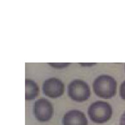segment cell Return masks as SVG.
<instances>
[{
    "label": "cell",
    "instance_id": "cell-1",
    "mask_svg": "<svg viewBox=\"0 0 125 125\" xmlns=\"http://www.w3.org/2000/svg\"><path fill=\"white\" fill-rule=\"evenodd\" d=\"M93 90L98 97L108 99L115 96L117 93V82L112 76L100 75L94 81Z\"/></svg>",
    "mask_w": 125,
    "mask_h": 125
},
{
    "label": "cell",
    "instance_id": "cell-2",
    "mask_svg": "<svg viewBox=\"0 0 125 125\" xmlns=\"http://www.w3.org/2000/svg\"><path fill=\"white\" fill-rule=\"evenodd\" d=\"M88 114L90 119L95 124H104L113 115V108L108 103L104 101L94 102L89 106Z\"/></svg>",
    "mask_w": 125,
    "mask_h": 125
},
{
    "label": "cell",
    "instance_id": "cell-3",
    "mask_svg": "<svg viewBox=\"0 0 125 125\" xmlns=\"http://www.w3.org/2000/svg\"><path fill=\"white\" fill-rule=\"evenodd\" d=\"M68 94L73 100L81 103L89 98L91 91L89 86L86 82L80 79H75L68 85Z\"/></svg>",
    "mask_w": 125,
    "mask_h": 125
},
{
    "label": "cell",
    "instance_id": "cell-4",
    "mask_svg": "<svg viewBox=\"0 0 125 125\" xmlns=\"http://www.w3.org/2000/svg\"><path fill=\"white\" fill-rule=\"evenodd\" d=\"M33 113L35 118L39 122H47L53 115V106L49 100L39 98L34 104Z\"/></svg>",
    "mask_w": 125,
    "mask_h": 125
},
{
    "label": "cell",
    "instance_id": "cell-5",
    "mask_svg": "<svg viewBox=\"0 0 125 125\" xmlns=\"http://www.w3.org/2000/svg\"><path fill=\"white\" fill-rule=\"evenodd\" d=\"M64 91H65L64 83L57 78H48L43 83V92L48 98H59L63 94Z\"/></svg>",
    "mask_w": 125,
    "mask_h": 125
},
{
    "label": "cell",
    "instance_id": "cell-6",
    "mask_svg": "<svg viewBox=\"0 0 125 125\" xmlns=\"http://www.w3.org/2000/svg\"><path fill=\"white\" fill-rule=\"evenodd\" d=\"M62 125H88L85 114L79 110L68 111L62 118Z\"/></svg>",
    "mask_w": 125,
    "mask_h": 125
},
{
    "label": "cell",
    "instance_id": "cell-7",
    "mask_svg": "<svg viewBox=\"0 0 125 125\" xmlns=\"http://www.w3.org/2000/svg\"><path fill=\"white\" fill-rule=\"evenodd\" d=\"M39 94V88L35 82L31 79L25 80V99L33 100Z\"/></svg>",
    "mask_w": 125,
    "mask_h": 125
},
{
    "label": "cell",
    "instance_id": "cell-8",
    "mask_svg": "<svg viewBox=\"0 0 125 125\" xmlns=\"http://www.w3.org/2000/svg\"><path fill=\"white\" fill-rule=\"evenodd\" d=\"M48 65H50L51 67L54 68H58V69H61V68H67L68 65H70L69 62H49Z\"/></svg>",
    "mask_w": 125,
    "mask_h": 125
},
{
    "label": "cell",
    "instance_id": "cell-9",
    "mask_svg": "<svg viewBox=\"0 0 125 125\" xmlns=\"http://www.w3.org/2000/svg\"><path fill=\"white\" fill-rule=\"evenodd\" d=\"M119 95L123 99L125 100V81L122 83L119 88Z\"/></svg>",
    "mask_w": 125,
    "mask_h": 125
},
{
    "label": "cell",
    "instance_id": "cell-10",
    "mask_svg": "<svg viewBox=\"0 0 125 125\" xmlns=\"http://www.w3.org/2000/svg\"><path fill=\"white\" fill-rule=\"evenodd\" d=\"M119 125H125V111L124 112V114H122L119 120Z\"/></svg>",
    "mask_w": 125,
    "mask_h": 125
},
{
    "label": "cell",
    "instance_id": "cell-11",
    "mask_svg": "<svg viewBox=\"0 0 125 125\" xmlns=\"http://www.w3.org/2000/svg\"><path fill=\"white\" fill-rule=\"evenodd\" d=\"M82 66H84V67H90V66H94V65H95L96 63H80Z\"/></svg>",
    "mask_w": 125,
    "mask_h": 125
}]
</instances>
